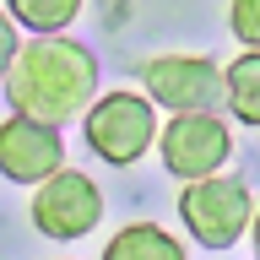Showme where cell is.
<instances>
[{
	"instance_id": "6da1fadb",
	"label": "cell",
	"mask_w": 260,
	"mask_h": 260,
	"mask_svg": "<svg viewBox=\"0 0 260 260\" xmlns=\"http://www.w3.org/2000/svg\"><path fill=\"white\" fill-rule=\"evenodd\" d=\"M98 92V60L92 49L65 38V32H32L16 49L11 71H6V103L16 114H32L44 125L81 119Z\"/></svg>"
},
{
	"instance_id": "7a4b0ae2",
	"label": "cell",
	"mask_w": 260,
	"mask_h": 260,
	"mask_svg": "<svg viewBox=\"0 0 260 260\" xmlns=\"http://www.w3.org/2000/svg\"><path fill=\"white\" fill-rule=\"evenodd\" d=\"M179 217L190 228L195 244L206 249H228L239 244V233L255 222V201H249V184L233 174H206V179H190L184 195H179Z\"/></svg>"
},
{
	"instance_id": "3957f363",
	"label": "cell",
	"mask_w": 260,
	"mask_h": 260,
	"mask_svg": "<svg viewBox=\"0 0 260 260\" xmlns=\"http://www.w3.org/2000/svg\"><path fill=\"white\" fill-rule=\"evenodd\" d=\"M81 130H87V146L103 162L130 168L146 146L157 141V114H152V98H141V92H109L98 103H87Z\"/></svg>"
},
{
	"instance_id": "277c9868",
	"label": "cell",
	"mask_w": 260,
	"mask_h": 260,
	"mask_svg": "<svg viewBox=\"0 0 260 260\" xmlns=\"http://www.w3.org/2000/svg\"><path fill=\"white\" fill-rule=\"evenodd\" d=\"M103 222V195L87 174L76 168H54L32 195V228L49 239H87Z\"/></svg>"
},
{
	"instance_id": "5b68a950",
	"label": "cell",
	"mask_w": 260,
	"mask_h": 260,
	"mask_svg": "<svg viewBox=\"0 0 260 260\" xmlns=\"http://www.w3.org/2000/svg\"><path fill=\"white\" fill-rule=\"evenodd\" d=\"M157 146H162V168H168L174 179H206V174H217V168L228 162V152H233L228 125L211 109L174 114V119L162 125Z\"/></svg>"
},
{
	"instance_id": "8992f818",
	"label": "cell",
	"mask_w": 260,
	"mask_h": 260,
	"mask_svg": "<svg viewBox=\"0 0 260 260\" xmlns=\"http://www.w3.org/2000/svg\"><path fill=\"white\" fill-rule=\"evenodd\" d=\"M54 168H65L60 125H44L11 109V119H0V174L11 184H44Z\"/></svg>"
},
{
	"instance_id": "52a82bcc",
	"label": "cell",
	"mask_w": 260,
	"mask_h": 260,
	"mask_svg": "<svg viewBox=\"0 0 260 260\" xmlns=\"http://www.w3.org/2000/svg\"><path fill=\"white\" fill-rule=\"evenodd\" d=\"M141 81H146V98L174 114L211 109L222 98V71L211 60H201V54H157V60H146Z\"/></svg>"
},
{
	"instance_id": "ba28073f",
	"label": "cell",
	"mask_w": 260,
	"mask_h": 260,
	"mask_svg": "<svg viewBox=\"0 0 260 260\" xmlns=\"http://www.w3.org/2000/svg\"><path fill=\"white\" fill-rule=\"evenodd\" d=\"M103 260H190V255H184V244H179L168 228H157V222H130V228H119V233L109 239Z\"/></svg>"
},
{
	"instance_id": "9c48e42d",
	"label": "cell",
	"mask_w": 260,
	"mask_h": 260,
	"mask_svg": "<svg viewBox=\"0 0 260 260\" xmlns=\"http://www.w3.org/2000/svg\"><path fill=\"white\" fill-rule=\"evenodd\" d=\"M222 103L233 119L260 130V49H244L239 60L222 71Z\"/></svg>"
},
{
	"instance_id": "30bf717a",
	"label": "cell",
	"mask_w": 260,
	"mask_h": 260,
	"mask_svg": "<svg viewBox=\"0 0 260 260\" xmlns=\"http://www.w3.org/2000/svg\"><path fill=\"white\" fill-rule=\"evenodd\" d=\"M6 11L27 32H65L81 16V0H6Z\"/></svg>"
},
{
	"instance_id": "8fae6325",
	"label": "cell",
	"mask_w": 260,
	"mask_h": 260,
	"mask_svg": "<svg viewBox=\"0 0 260 260\" xmlns=\"http://www.w3.org/2000/svg\"><path fill=\"white\" fill-rule=\"evenodd\" d=\"M228 27L244 49H260V0H233L228 6Z\"/></svg>"
},
{
	"instance_id": "7c38bea8",
	"label": "cell",
	"mask_w": 260,
	"mask_h": 260,
	"mask_svg": "<svg viewBox=\"0 0 260 260\" xmlns=\"http://www.w3.org/2000/svg\"><path fill=\"white\" fill-rule=\"evenodd\" d=\"M16 27H11V11H0V76L11 71V60H16Z\"/></svg>"
},
{
	"instance_id": "4fadbf2b",
	"label": "cell",
	"mask_w": 260,
	"mask_h": 260,
	"mask_svg": "<svg viewBox=\"0 0 260 260\" xmlns=\"http://www.w3.org/2000/svg\"><path fill=\"white\" fill-rule=\"evenodd\" d=\"M249 239H255V255H260V211H255V222H249Z\"/></svg>"
}]
</instances>
